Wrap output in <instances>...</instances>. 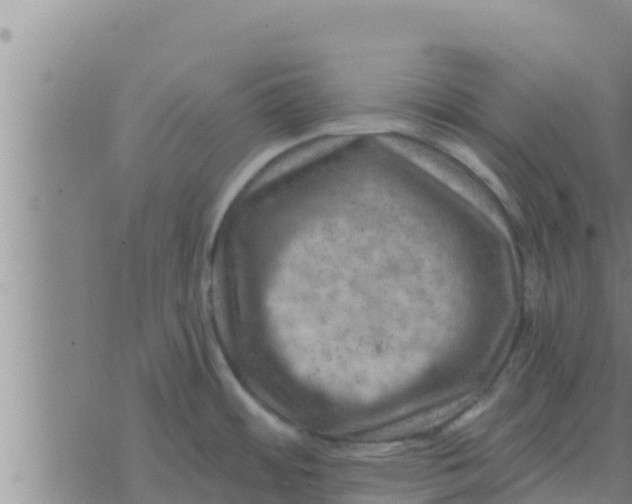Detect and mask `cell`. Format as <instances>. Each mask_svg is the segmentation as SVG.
I'll return each instance as SVG.
<instances>
[{
  "instance_id": "6da1fadb",
  "label": "cell",
  "mask_w": 632,
  "mask_h": 504,
  "mask_svg": "<svg viewBox=\"0 0 632 504\" xmlns=\"http://www.w3.org/2000/svg\"><path fill=\"white\" fill-rule=\"evenodd\" d=\"M388 142L412 162L471 203L505 237L511 236L509 225L494 200L459 167L437 152L415 142L397 138H389Z\"/></svg>"
}]
</instances>
